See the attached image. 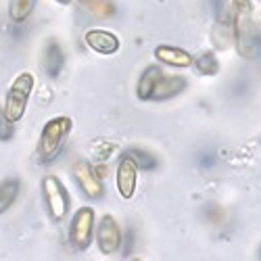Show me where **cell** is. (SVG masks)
Wrapping results in <instances>:
<instances>
[{"mask_svg":"<svg viewBox=\"0 0 261 261\" xmlns=\"http://www.w3.org/2000/svg\"><path fill=\"white\" fill-rule=\"evenodd\" d=\"M232 19L238 53L245 59H257L261 55V9L253 0H234Z\"/></svg>","mask_w":261,"mask_h":261,"instance_id":"obj_1","label":"cell"},{"mask_svg":"<svg viewBox=\"0 0 261 261\" xmlns=\"http://www.w3.org/2000/svg\"><path fill=\"white\" fill-rule=\"evenodd\" d=\"M69 132H71V119L67 115L53 117L44 125L42 136H40V148H38V155H40L42 163H48V161L57 159V155L61 153L63 142L69 136Z\"/></svg>","mask_w":261,"mask_h":261,"instance_id":"obj_2","label":"cell"},{"mask_svg":"<svg viewBox=\"0 0 261 261\" xmlns=\"http://www.w3.org/2000/svg\"><path fill=\"white\" fill-rule=\"evenodd\" d=\"M34 84H36V80H34L32 73H21V75H17V77L13 80L11 88H9V92H7L5 107H3L5 115H7L13 123H17L21 117H23L25 107H28V100H30V94H32V90H34Z\"/></svg>","mask_w":261,"mask_h":261,"instance_id":"obj_3","label":"cell"},{"mask_svg":"<svg viewBox=\"0 0 261 261\" xmlns=\"http://www.w3.org/2000/svg\"><path fill=\"white\" fill-rule=\"evenodd\" d=\"M42 194H44V203H46V211L50 215V220L63 222L71 207V197L67 188L63 186V182L57 176H44V180H42Z\"/></svg>","mask_w":261,"mask_h":261,"instance_id":"obj_4","label":"cell"},{"mask_svg":"<svg viewBox=\"0 0 261 261\" xmlns=\"http://www.w3.org/2000/svg\"><path fill=\"white\" fill-rule=\"evenodd\" d=\"M94 209L80 207L69 226V241L77 251H86L94 238Z\"/></svg>","mask_w":261,"mask_h":261,"instance_id":"obj_5","label":"cell"},{"mask_svg":"<svg viewBox=\"0 0 261 261\" xmlns=\"http://www.w3.org/2000/svg\"><path fill=\"white\" fill-rule=\"evenodd\" d=\"M96 245L102 255H115L121 251L123 245V234L113 215H102L100 224L96 228Z\"/></svg>","mask_w":261,"mask_h":261,"instance_id":"obj_6","label":"cell"},{"mask_svg":"<svg viewBox=\"0 0 261 261\" xmlns=\"http://www.w3.org/2000/svg\"><path fill=\"white\" fill-rule=\"evenodd\" d=\"M73 173V180L75 184L80 186V190L84 192V197H88L90 201H96L105 194V186H102V180L96 176V171L90 163L86 161H77L71 169Z\"/></svg>","mask_w":261,"mask_h":261,"instance_id":"obj_7","label":"cell"},{"mask_svg":"<svg viewBox=\"0 0 261 261\" xmlns=\"http://www.w3.org/2000/svg\"><path fill=\"white\" fill-rule=\"evenodd\" d=\"M117 190L123 199H132L136 192V184H138V165L134 163V159L129 155H121L119 163H117Z\"/></svg>","mask_w":261,"mask_h":261,"instance_id":"obj_8","label":"cell"},{"mask_svg":"<svg viewBox=\"0 0 261 261\" xmlns=\"http://www.w3.org/2000/svg\"><path fill=\"white\" fill-rule=\"evenodd\" d=\"M84 40H86V44L98 55H115L121 46L119 38L107 30H88Z\"/></svg>","mask_w":261,"mask_h":261,"instance_id":"obj_9","label":"cell"},{"mask_svg":"<svg viewBox=\"0 0 261 261\" xmlns=\"http://www.w3.org/2000/svg\"><path fill=\"white\" fill-rule=\"evenodd\" d=\"M186 90V80L180 75H161V80L157 82L153 94L148 100H169L173 96H178Z\"/></svg>","mask_w":261,"mask_h":261,"instance_id":"obj_10","label":"cell"},{"mask_svg":"<svg viewBox=\"0 0 261 261\" xmlns=\"http://www.w3.org/2000/svg\"><path fill=\"white\" fill-rule=\"evenodd\" d=\"M155 57L159 63L163 65H169V67H190L192 65V55L184 48H178V46H167V44H161L155 48Z\"/></svg>","mask_w":261,"mask_h":261,"instance_id":"obj_11","label":"cell"},{"mask_svg":"<svg viewBox=\"0 0 261 261\" xmlns=\"http://www.w3.org/2000/svg\"><path fill=\"white\" fill-rule=\"evenodd\" d=\"M163 73H165V71H163L161 65H148V67L142 71L138 84H136V96H138L140 100H148L150 94H153V90H155L157 82L161 80Z\"/></svg>","mask_w":261,"mask_h":261,"instance_id":"obj_12","label":"cell"},{"mask_svg":"<svg viewBox=\"0 0 261 261\" xmlns=\"http://www.w3.org/2000/svg\"><path fill=\"white\" fill-rule=\"evenodd\" d=\"M65 67V55H63V48L57 40H50L46 44V50H44V71L50 75V77H57Z\"/></svg>","mask_w":261,"mask_h":261,"instance_id":"obj_13","label":"cell"},{"mask_svg":"<svg viewBox=\"0 0 261 261\" xmlns=\"http://www.w3.org/2000/svg\"><path fill=\"white\" fill-rule=\"evenodd\" d=\"M19 192H21V182L15 178H9L5 182H0V215L7 213L15 201L19 199Z\"/></svg>","mask_w":261,"mask_h":261,"instance_id":"obj_14","label":"cell"},{"mask_svg":"<svg viewBox=\"0 0 261 261\" xmlns=\"http://www.w3.org/2000/svg\"><path fill=\"white\" fill-rule=\"evenodd\" d=\"M77 3L86 13H90L92 17H98V19H111L117 13L111 0H77Z\"/></svg>","mask_w":261,"mask_h":261,"instance_id":"obj_15","label":"cell"},{"mask_svg":"<svg viewBox=\"0 0 261 261\" xmlns=\"http://www.w3.org/2000/svg\"><path fill=\"white\" fill-rule=\"evenodd\" d=\"M38 0H11L9 3V17L13 23H23L34 13Z\"/></svg>","mask_w":261,"mask_h":261,"instance_id":"obj_16","label":"cell"},{"mask_svg":"<svg viewBox=\"0 0 261 261\" xmlns=\"http://www.w3.org/2000/svg\"><path fill=\"white\" fill-rule=\"evenodd\" d=\"M125 155L132 157L134 163L138 165V169H144V171H153V169H157V165H159L157 157H155L153 153H148V150H144V148H127Z\"/></svg>","mask_w":261,"mask_h":261,"instance_id":"obj_17","label":"cell"},{"mask_svg":"<svg viewBox=\"0 0 261 261\" xmlns=\"http://www.w3.org/2000/svg\"><path fill=\"white\" fill-rule=\"evenodd\" d=\"M192 65L197 67V71L201 75H215L217 71H220V61H217V57L213 53L199 55L197 59H192Z\"/></svg>","mask_w":261,"mask_h":261,"instance_id":"obj_18","label":"cell"},{"mask_svg":"<svg viewBox=\"0 0 261 261\" xmlns=\"http://www.w3.org/2000/svg\"><path fill=\"white\" fill-rule=\"evenodd\" d=\"M15 134V123L5 115V111L0 109V140H11Z\"/></svg>","mask_w":261,"mask_h":261,"instance_id":"obj_19","label":"cell"},{"mask_svg":"<svg viewBox=\"0 0 261 261\" xmlns=\"http://www.w3.org/2000/svg\"><path fill=\"white\" fill-rule=\"evenodd\" d=\"M215 161H217V157H215L213 153H203V155L199 157V165H201L203 169H211Z\"/></svg>","mask_w":261,"mask_h":261,"instance_id":"obj_20","label":"cell"},{"mask_svg":"<svg viewBox=\"0 0 261 261\" xmlns=\"http://www.w3.org/2000/svg\"><path fill=\"white\" fill-rule=\"evenodd\" d=\"M94 171H96V176H98L100 180L107 176V167H105V165H100V163H98V165H94Z\"/></svg>","mask_w":261,"mask_h":261,"instance_id":"obj_21","label":"cell"},{"mask_svg":"<svg viewBox=\"0 0 261 261\" xmlns=\"http://www.w3.org/2000/svg\"><path fill=\"white\" fill-rule=\"evenodd\" d=\"M55 3H59V5H65V7H67V5H71V0H55Z\"/></svg>","mask_w":261,"mask_h":261,"instance_id":"obj_22","label":"cell"},{"mask_svg":"<svg viewBox=\"0 0 261 261\" xmlns=\"http://www.w3.org/2000/svg\"><path fill=\"white\" fill-rule=\"evenodd\" d=\"M259 257H261V249H259Z\"/></svg>","mask_w":261,"mask_h":261,"instance_id":"obj_23","label":"cell"}]
</instances>
